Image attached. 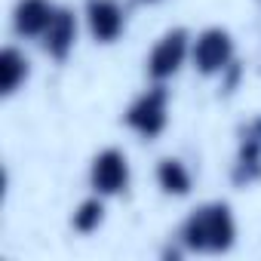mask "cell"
I'll use <instances>...</instances> for the list:
<instances>
[{
  "instance_id": "obj_1",
  "label": "cell",
  "mask_w": 261,
  "mask_h": 261,
  "mask_svg": "<svg viewBox=\"0 0 261 261\" xmlns=\"http://www.w3.org/2000/svg\"><path fill=\"white\" fill-rule=\"evenodd\" d=\"M178 240L188 252L197 255H224L237 243V218L233 209L221 200L197 206L178 230Z\"/></svg>"
},
{
  "instance_id": "obj_2",
  "label": "cell",
  "mask_w": 261,
  "mask_h": 261,
  "mask_svg": "<svg viewBox=\"0 0 261 261\" xmlns=\"http://www.w3.org/2000/svg\"><path fill=\"white\" fill-rule=\"evenodd\" d=\"M123 123L139 139H148V142L157 139L169 123V89L163 83H154L151 89L136 95L129 101V108L123 111Z\"/></svg>"
},
{
  "instance_id": "obj_3",
  "label": "cell",
  "mask_w": 261,
  "mask_h": 261,
  "mask_svg": "<svg viewBox=\"0 0 261 261\" xmlns=\"http://www.w3.org/2000/svg\"><path fill=\"white\" fill-rule=\"evenodd\" d=\"M191 34L185 31V28H169L157 43H154V49L148 53V59H145V71H148V77L154 80V83H166V80H172L181 68H185V62L191 59Z\"/></svg>"
},
{
  "instance_id": "obj_4",
  "label": "cell",
  "mask_w": 261,
  "mask_h": 261,
  "mask_svg": "<svg viewBox=\"0 0 261 261\" xmlns=\"http://www.w3.org/2000/svg\"><path fill=\"white\" fill-rule=\"evenodd\" d=\"M191 62L203 77H218L233 68V37L227 28H206L191 43Z\"/></svg>"
},
{
  "instance_id": "obj_5",
  "label": "cell",
  "mask_w": 261,
  "mask_h": 261,
  "mask_svg": "<svg viewBox=\"0 0 261 261\" xmlns=\"http://www.w3.org/2000/svg\"><path fill=\"white\" fill-rule=\"evenodd\" d=\"M89 188L101 197H117L129 188V157L120 148H105L89 163Z\"/></svg>"
},
{
  "instance_id": "obj_6",
  "label": "cell",
  "mask_w": 261,
  "mask_h": 261,
  "mask_svg": "<svg viewBox=\"0 0 261 261\" xmlns=\"http://www.w3.org/2000/svg\"><path fill=\"white\" fill-rule=\"evenodd\" d=\"M83 19L95 43H117L126 31V10L120 0H86Z\"/></svg>"
},
{
  "instance_id": "obj_7",
  "label": "cell",
  "mask_w": 261,
  "mask_h": 261,
  "mask_svg": "<svg viewBox=\"0 0 261 261\" xmlns=\"http://www.w3.org/2000/svg\"><path fill=\"white\" fill-rule=\"evenodd\" d=\"M233 181L237 185H255L261 178V117H252L240 129V145L233 157Z\"/></svg>"
},
{
  "instance_id": "obj_8",
  "label": "cell",
  "mask_w": 261,
  "mask_h": 261,
  "mask_svg": "<svg viewBox=\"0 0 261 261\" xmlns=\"http://www.w3.org/2000/svg\"><path fill=\"white\" fill-rule=\"evenodd\" d=\"M77 31H80L77 13H74L71 7H59L56 16H53V22L46 25L43 37H40L43 53H46L49 59H56V62H65V59L71 56L74 43H77Z\"/></svg>"
},
{
  "instance_id": "obj_9",
  "label": "cell",
  "mask_w": 261,
  "mask_h": 261,
  "mask_svg": "<svg viewBox=\"0 0 261 261\" xmlns=\"http://www.w3.org/2000/svg\"><path fill=\"white\" fill-rule=\"evenodd\" d=\"M56 4L53 0H19L16 10H13V31L19 37H43L46 25L56 16Z\"/></svg>"
},
{
  "instance_id": "obj_10",
  "label": "cell",
  "mask_w": 261,
  "mask_h": 261,
  "mask_svg": "<svg viewBox=\"0 0 261 261\" xmlns=\"http://www.w3.org/2000/svg\"><path fill=\"white\" fill-rule=\"evenodd\" d=\"M28 74H31V62L25 53H19L16 46H7L0 53V95L4 98L16 95L25 86Z\"/></svg>"
},
{
  "instance_id": "obj_11",
  "label": "cell",
  "mask_w": 261,
  "mask_h": 261,
  "mask_svg": "<svg viewBox=\"0 0 261 261\" xmlns=\"http://www.w3.org/2000/svg\"><path fill=\"white\" fill-rule=\"evenodd\" d=\"M157 185H160V191L169 194V197H188L194 178H191V169H188L178 157H163V160L157 163Z\"/></svg>"
},
{
  "instance_id": "obj_12",
  "label": "cell",
  "mask_w": 261,
  "mask_h": 261,
  "mask_svg": "<svg viewBox=\"0 0 261 261\" xmlns=\"http://www.w3.org/2000/svg\"><path fill=\"white\" fill-rule=\"evenodd\" d=\"M101 221H105V197H101V194L86 197V200L74 209V215H71V227H74L77 233H95V230L101 227Z\"/></svg>"
},
{
  "instance_id": "obj_13",
  "label": "cell",
  "mask_w": 261,
  "mask_h": 261,
  "mask_svg": "<svg viewBox=\"0 0 261 261\" xmlns=\"http://www.w3.org/2000/svg\"><path fill=\"white\" fill-rule=\"evenodd\" d=\"M139 4H157V0H139Z\"/></svg>"
}]
</instances>
